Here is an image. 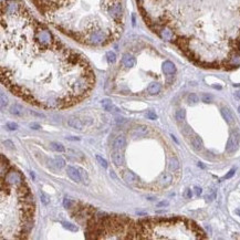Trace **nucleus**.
<instances>
[{
    "label": "nucleus",
    "mask_w": 240,
    "mask_h": 240,
    "mask_svg": "<svg viewBox=\"0 0 240 240\" xmlns=\"http://www.w3.org/2000/svg\"><path fill=\"white\" fill-rule=\"evenodd\" d=\"M140 235L143 238L173 239L179 238L177 235H185L187 239H206L203 229L194 221L183 218H171L144 221L140 226Z\"/></svg>",
    "instance_id": "f257e3e1"
},
{
    "label": "nucleus",
    "mask_w": 240,
    "mask_h": 240,
    "mask_svg": "<svg viewBox=\"0 0 240 240\" xmlns=\"http://www.w3.org/2000/svg\"><path fill=\"white\" fill-rule=\"evenodd\" d=\"M49 20H55L60 10L71 9L79 0H32Z\"/></svg>",
    "instance_id": "f03ea898"
},
{
    "label": "nucleus",
    "mask_w": 240,
    "mask_h": 240,
    "mask_svg": "<svg viewBox=\"0 0 240 240\" xmlns=\"http://www.w3.org/2000/svg\"><path fill=\"white\" fill-rule=\"evenodd\" d=\"M239 140H240V132L238 128L232 130L229 136V140L227 142L226 146V152L229 154L235 153L236 150H238V146H239Z\"/></svg>",
    "instance_id": "7ed1b4c3"
},
{
    "label": "nucleus",
    "mask_w": 240,
    "mask_h": 240,
    "mask_svg": "<svg viewBox=\"0 0 240 240\" xmlns=\"http://www.w3.org/2000/svg\"><path fill=\"white\" fill-rule=\"evenodd\" d=\"M4 181H5L6 184H8V185L18 186V185H22L23 177L19 172L12 169V171H10V172L7 173V175H6Z\"/></svg>",
    "instance_id": "20e7f679"
},
{
    "label": "nucleus",
    "mask_w": 240,
    "mask_h": 240,
    "mask_svg": "<svg viewBox=\"0 0 240 240\" xmlns=\"http://www.w3.org/2000/svg\"><path fill=\"white\" fill-rule=\"evenodd\" d=\"M150 133V127L146 125H137L132 130L131 134L134 138H138V137H145L148 135Z\"/></svg>",
    "instance_id": "39448f33"
},
{
    "label": "nucleus",
    "mask_w": 240,
    "mask_h": 240,
    "mask_svg": "<svg viewBox=\"0 0 240 240\" xmlns=\"http://www.w3.org/2000/svg\"><path fill=\"white\" fill-rule=\"evenodd\" d=\"M122 177L124 181H126L127 184H130V185H136L140 181L138 176L133 172H131V171H124L122 174Z\"/></svg>",
    "instance_id": "423d86ee"
},
{
    "label": "nucleus",
    "mask_w": 240,
    "mask_h": 240,
    "mask_svg": "<svg viewBox=\"0 0 240 240\" xmlns=\"http://www.w3.org/2000/svg\"><path fill=\"white\" fill-rule=\"evenodd\" d=\"M67 174L73 181H77V183H81L82 181L81 175H80V172H79L77 168L73 167V166H68L67 167Z\"/></svg>",
    "instance_id": "0eeeda50"
},
{
    "label": "nucleus",
    "mask_w": 240,
    "mask_h": 240,
    "mask_svg": "<svg viewBox=\"0 0 240 240\" xmlns=\"http://www.w3.org/2000/svg\"><path fill=\"white\" fill-rule=\"evenodd\" d=\"M68 125L70 127L74 128V130L82 131V130H84V127H85V123L82 122L81 120L77 117H70L68 120Z\"/></svg>",
    "instance_id": "6e6552de"
},
{
    "label": "nucleus",
    "mask_w": 240,
    "mask_h": 240,
    "mask_svg": "<svg viewBox=\"0 0 240 240\" xmlns=\"http://www.w3.org/2000/svg\"><path fill=\"white\" fill-rule=\"evenodd\" d=\"M240 65V52H235L234 54H231L229 58L228 62H227L226 69H234Z\"/></svg>",
    "instance_id": "1a4fd4ad"
},
{
    "label": "nucleus",
    "mask_w": 240,
    "mask_h": 240,
    "mask_svg": "<svg viewBox=\"0 0 240 240\" xmlns=\"http://www.w3.org/2000/svg\"><path fill=\"white\" fill-rule=\"evenodd\" d=\"M126 145V138L124 135H118L116 136L113 140V150H121L122 148H124Z\"/></svg>",
    "instance_id": "9d476101"
},
{
    "label": "nucleus",
    "mask_w": 240,
    "mask_h": 240,
    "mask_svg": "<svg viewBox=\"0 0 240 240\" xmlns=\"http://www.w3.org/2000/svg\"><path fill=\"white\" fill-rule=\"evenodd\" d=\"M122 64L127 69L133 68V67L136 64V60L132 54H130V53H125V54H123Z\"/></svg>",
    "instance_id": "9b49d317"
},
{
    "label": "nucleus",
    "mask_w": 240,
    "mask_h": 240,
    "mask_svg": "<svg viewBox=\"0 0 240 240\" xmlns=\"http://www.w3.org/2000/svg\"><path fill=\"white\" fill-rule=\"evenodd\" d=\"M162 70L166 75H173L176 72V67L172 61H165L162 65Z\"/></svg>",
    "instance_id": "f8f14e48"
},
{
    "label": "nucleus",
    "mask_w": 240,
    "mask_h": 240,
    "mask_svg": "<svg viewBox=\"0 0 240 240\" xmlns=\"http://www.w3.org/2000/svg\"><path fill=\"white\" fill-rule=\"evenodd\" d=\"M101 104H102V106H103V109H104L105 111H107V112H114V113H118V112H120L118 107H116V106H115L109 99L102 100L101 101Z\"/></svg>",
    "instance_id": "ddd939ff"
},
{
    "label": "nucleus",
    "mask_w": 240,
    "mask_h": 240,
    "mask_svg": "<svg viewBox=\"0 0 240 240\" xmlns=\"http://www.w3.org/2000/svg\"><path fill=\"white\" fill-rule=\"evenodd\" d=\"M220 113H221L222 117H224V120H225L227 123L232 124V123L235 122V117H234V115H232V113H231V111L228 109V107H226V106L221 107V110H220Z\"/></svg>",
    "instance_id": "4468645a"
},
{
    "label": "nucleus",
    "mask_w": 240,
    "mask_h": 240,
    "mask_svg": "<svg viewBox=\"0 0 240 240\" xmlns=\"http://www.w3.org/2000/svg\"><path fill=\"white\" fill-rule=\"evenodd\" d=\"M190 144H191V146H193V148L195 150H197V152H200V150H203V148H204V145H203V140H201V138H200L199 136H193L191 138H190Z\"/></svg>",
    "instance_id": "2eb2a0df"
},
{
    "label": "nucleus",
    "mask_w": 240,
    "mask_h": 240,
    "mask_svg": "<svg viewBox=\"0 0 240 240\" xmlns=\"http://www.w3.org/2000/svg\"><path fill=\"white\" fill-rule=\"evenodd\" d=\"M112 159H113L114 164L116 166H122L123 164H124V156L121 153V150H114L113 153H112Z\"/></svg>",
    "instance_id": "dca6fc26"
},
{
    "label": "nucleus",
    "mask_w": 240,
    "mask_h": 240,
    "mask_svg": "<svg viewBox=\"0 0 240 240\" xmlns=\"http://www.w3.org/2000/svg\"><path fill=\"white\" fill-rule=\"evenodd\" d=\"M172 181H173V176L169 173H164V174H162L160 177H159V184L162 186H164V187L169 186L172 184Z\"/></svg>",
    "instance_id": "f3484780"
},
{
    "label": "nucleus",
    "mask_w": 240,
    "mask_h": 240,
    "mask_svg": "<svg viewBox=\"0 0 240 240\" xmlns=\"http://www.w3.org/2000/svg\"><path fill=\"white\" fill-rule=\"evenodd\" d=\"M162 90V85L159 84L158 82H152L150 85L147 86V93L150 95L158 94Z\"/></svg>",
    "instance_id": "a211bd4d"
},
{
    "label": "nucleus",
    "mask_w": 240,
    "mask_h": 240,
    "mask_svg": "<svg viewBox=\"0 0 240 240\" xmlns=\"http://www.w3.org/2000/svg\"><path fill=\"white\" fill-rule=\"evenodd\" d=\"M9 111L12 115H16V116H22L23 113H24V110H23L22 106L20 104H17V103L11 105Z\"/></svg>",
    "instance_id": "6ab92c4d"
},
{
    "label": "nucleus",
    "mask_w": 240,
    "mask_h": 240,
    "mask_svg": "<svg viewBox=\"0 0 240 240\" xmlns=\"http://www.w3.org/2000/svg\"><path fill=\"white\" fill-rule=\"evenodd\" d=\"M168 167L172 172H176L179 169V162L176 157H171L169 158V163H168Z\"/></svg>",
    "instance_id": "aec40b11"
},
{
    "label": "nucleus",
    "mask_w": 240,
    "mask_h": 240,
    "mask_svg": "<svg viewBox=\"0 0 240 240\" xmlns=\"http://www.w3.org/2000/svg\"><path fill=\"white\" fill-rule=\"evenodd\" d=\"M186 117V112L185 110H178V111H176V113H175V118H176L177 122H184V120H185Z\"/></svg>",
    "instance_id": "412c9836"
},
{
    "label": "nucleus",
    "mask_w": 240,
    "mask_h": 240,
    "mask_svg": "<svg viewBox=\"0 0 240 240\" xmlns=\"http://www.w3.org/2000/svg\"><path fill=\"white\" fill-rule=\"evenodd\" d=\"M51 148L53 150H55V152H60V153H62V152H64L65 150V148H64V146L62 145V144H60V143H58V142H52L50 144Z\"/></svg>",
    "instance_id": "4be33fe9"
},
{
    "label": "nucleus",
    "mask_w": 240,
    "mask_h": 240,
    "mask_svg": "<svg viewBox=\"0 0 240 240\" xmlns=\"http://www.w3.org/2000/svg\"><path fill=\"white\" fill-rule=\"evenodd\" d=\"M39 196H40V199L43 205H48L50 203V196L47 195L43 190H40V191H39Z\"/></svg>",
    "instance_id": "5701e85b"
},
{
    "label": "nucleus",
    "mask_w": 240,
    "mask_h": 240,
    "mask_svg": "<svg viewBox=\"0 0 240 240\" xmlns=\"http://www.w3.org/2000/svg\"><path fill=\"white\" fill-rule=\"evenodd\" d=\"M77 169H79L80 175H81L82 183H84V184H89V175H87L86 171H84V169H83V168H81V167H77Z\"/></svg>",
    "instance_id": "b1692460"
},
{
    "label": "nucleus",
    "mask_w": 240,
    "mask_h": 240,
    "mask_svg": "<svg viewBox=\"0 0 240 240\" xmlns=\"http://www.w3.org/2000/svg\"><path fill=\"white\" fill-rule=\"evenodd\" d=\"M61 224H62V226H63L64 228H65V229H68V230L73 231V232H75V231H77V227L75 226V225H73V224H71V222L62 221Z\"/></svg>",
    "instance_id": "393cba45"
},
{
    "label": "nucleus",
    "mask_w": 240,
    "mask_h": 240,
    "mask_svg": "<svg viewBox=\"0 0 240 240\" xmlns=\"http://www.w3.org/2000/svg\"><path fill=\"white\" fill-rule=\"evenodd\" d=\"M106 59H107V62H109L110 64L114 63V62L116 61V54L114 53L113 51H109V52L106 53Z\"/></svg>",
    "instance_id": "a878e982"
},
{
    "label": "nucleus",
    "mask_w": 240,
    "mask_h": 240,
    "mask_svg": "<svg viewBox=\"0 0 240 240\" xmlns=\"http://www.w3.org/2000/svg\"><path fill=\"white\" fill-rule=\"evenodd\" d=\"M54 164H55V166H57V167L62 168V167H64V166H65V160H64L62 157L57 156V157L54 158Z\"/></svg>",
    "instance_id": "bb28decb"
},
{
    "label": "nucleus",
    "mask_w": 240,
    "mask_h": 240,
    "mask_svg": "<svg viewBox=\"0 0 240 240\" xmlns=\"http://www.w3.org/2000/svg\"><path fill=\"white\" fill-rule=\"evenodd\" d=\"M198 96L195 94V93H190L189 95H188V97H187V101H188V103H190V104H196L197 102H198Z\"/></svg>",
    "instance_id": "cd10ccee"
},
{
    "label": "nucleus",
    "mask_w": 240,
    "mask_h": 240,
    "mask_svg": "<svg viewBox=\"0 0 240 240\" xmlns=\"http://www.w3.org/2000/svg\"><path fill=\"white\" fill-rule=\"evenodd\" d=\"M96 160L99 162V164H100L103 168H107V162H106L103 157H101L100 155H96Z\"/></svg>",
    "instance_id": "c85d7f7f"
},
{
    "label": "nucleus",
    "mask_w": 240,
    "mask_h": 240,
    "mask_svg": "<svg viewBox=\"0 0 240 240\" xmlns=\"http://www.w3.org/2000/svg\"><path fill=\"white\" fill-rule=\"evenodd\" d=\"M201 101L204 102V103H210L211 101H213V97H211V95L207 94V93H204V94L201 95Z\"/></svg>",
    "instance_id": "c756f323"
},
{
    "label": "nucleus",
    "mask_w": 240,
    "mask_h": 240,
    "mask_svg": "<svg viewBox=\"0 0 240 240\" xmlns=\"http://www.w3.org/2000/svg\"><path fill=\"white\" fill-rule=\"evenodd\" d=\"M7 104H8V97L4 93H1V110H5Z\"/></svg>",
    "instance_id": "7c9ffc66"
},
{
    "label": "nucleus",
    "mask_w": 240,
    "mask_h": 240,
    "mask_svg": "<svg viewBox=\"0 0 240 240\" xmlns=\"http://www.w3.org/2000/svg\"><path fill=\"white\" fill-rule=\"evenodd\" d=\"M146 117L148 118V120L155 121V120H157V115H156V113H155L154 111H150V112H147V114H146Z\"/></svg>",
    "instance_id": "2f4dec72"
},
{
    "label": "nucleus",
    "mask_w": 240,
    "mask_h": 240,
    "mask_svg": "<svg viewBox=\"0 0 240 240\" xmlns=\"http://www.w3.org/2000/svg\"><path fill=\"white\" fill-rule=\"evenodd\" d=\"M6 127H7L9 131H16V130L18 128V124H16V123H7Z\"/></svg>",
    "instance_id": "473e14b6"
},
{
    "label": "nucleus",
    "mask_w": 240,
    "mask_h": 240,
    "mask_svg": "<svg viewBox=\"0 0 240 240\" xmlns=\"http://www.w3.org/2000/svg\"><path fill=\"white\" fill-rule=\"evenodd\" d=\"M63 206L65 207V208H70V207L72 206V201H71V199H69V198H64Z\"/></svg>",
    "instance_id": "72a5a7b5"
},
{
    "label": "nucleus",
    "mask_w": 240,
    "mask_h": 240,
    "mask_svg": "<svg viewBox=\"0 0 240 240\" xmlns=\"http://www.w3.org/2000/svg\"><path fill=\"white\" fill-rule=\"evenodd\" d=\"M235 172H236V169H235V168H232V169H231L230 172L228 173V174H227L226 176L224 177V179H229V178H231V177H232L234 175H235Z\"/></svg>",
    "instance_id": "f704fd0d"
},
{
    "label": "nucleus",
    "mask_w": 240,
    "mask_h": 240,
    "mask_svg": "<svg viewBox=\"0 0 240 240\" xmlns=\"http://www.w3.org/2000/svg\"><path fill=\"white\" fill-rule=\"evenodd\" d=\"M194 190H195L197 197H199V196L201 195V193H203V189H201L200 187H198V186H195V187H194Z\"/></svg>",
    "instance_id": "c9c22d12"
},
{
    "label": "nucleus",
    "mask_w": 240,
    "mask_h": 240,
    "mask_svg": "<svg viewBox=\"0 0 240 240\" xmlns=\"http://www.w3.org/2000/svg\"><path fill=\"white\" fill-rule=\"evenodd\" d=\"M30 127H31L32 130H40L41 128L40 124H39V123H34V122L30 124Z\"/></svg>",
    "instance_id": "e433bc0d"
},
{
    "label": "nucleus",
    "mask_w": 240,
    "mask_h": 240,
    "mask_svg": "<svg viewBox=\"0 0 240 240\" xmlns=\"http://www.w3.org/2000/svg\"><path fill=\"white\" fill-rule=\"evenodd\" d=\"M191 196H193V194H191V190H190V189L186 190V197H187V198H191Z\"/></svg>",
    "instance_id": "4c0bfd02"
},
{
    "label": "nucleus",
    "mask_w": 240,
    "mask_h": 240,
    "mask_svg": "<svg viewBox=\"0 0 240 240\" xmlns=\"http://www.w3.org/2000/svg\"><path fill=\"white\" fill-rule=\"evenodd\" d=\"M215 196H216V194H215V193H213V195L207 196L206 198H207V200H209V201H211V200H213V199H215Z\"/></svg>",
    "instance_id": "58836bf2"
},
{
    "label": "nucleus",
    "mask_w": 240,
    "mask_h": 240,
    "mask_svg": "<svg viewBox=\"0 0 240 240\" xmlns=\"http://www.w3.org/2000/svg\"><path fill=\"white\" fill-rule=\"evenodd\" d=\"M168 203L167 201H162V203H158L157 204V207H160V206H167Z\"/></svg>",
    "instance_id": "ea45409f"
},
{
    "label": "nucleus",
    "mask_w": 240,
    "mask_h": 240,
    "mask_svg": "<svg viewBox=\"0 0 240 240\" xmlns=\"http://www.w3.org/2000/svg\"><path fill=\"white\" fill-rule=\"evenodd\" d=\"M4 144H5V145H9L8 146V147H9V148H12V143H11V142H9V140H7V142H5V143H4Z\"/></svg>",
    "instance_id": "a19ab883"
},
{
    "label": "nucleus",
    "mask_w": 240,
    "mask_h": 240,
    "mask_svg": "<svg viewBox=\"0 0 240 240\" xmlns=\"http://www.w3.org/2000/svg\"><path fill=\"white\" fill-rule=\"evenodd\" d=\"M110 176L112 177V178H114L115 181H117V177H116V175L114 174V172H110Z\"/></svg>",
    "instance_id": "79ce46f5"
},
{
    "label": "nucleus",
    "mask_w": 240,
    "mask_h": 240,
    "mask_svg": "<svg viewBox=\"0 0 240 240\" xmlns=\"http://www.w3.org/2000/svg\"><path fill=\"white\" fill-rule=\"evenodd\" d=\"M236 96H237L238 99H240V91H238V92H236Z\"/></svg>",
    "instance_id": "37998d69"
},
{
    "label": "nucleus",
    "mask_w": 240,
    "mask_h": 240,
    "mask_svg": "<svg viewBox=\"0 0 240 240\" xmlns=\"http://www.w3.org/2000/svg\"><path fill=\"white\" fill-rule=\"evenodd\" d=\"M236 213H238V215H240V209H238V210H236Z\"/></svg>",
    "instance_id": "c03bdc74"
},
{
    "label": "nucleus",
    "mask_w": 240,
    "mask_h": 240,
    "mask_svg": "<svg viewBox=\"0 0 240 240\" xmlns=\"http://www.w3.org/2000/svg\"><path fill=\"white\" fill-rule=\"evenodd\" d=\"M238 112H239V113H240V106H239V107H238Z\"/></svg>",
    "instance_id": "a18cd8bd"
}]
</instances>
